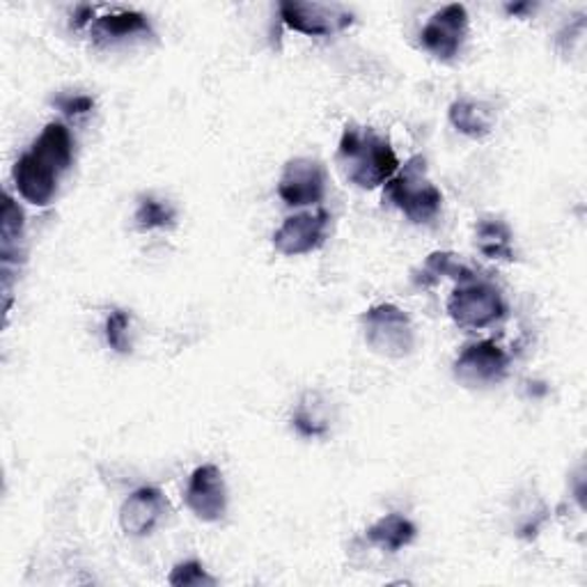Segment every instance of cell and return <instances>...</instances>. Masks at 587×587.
Returning <instances> with one entry per match:
<instances>
[{
  "label": "cell",
  "instance_id": "6da1fadb",
  "mask_svg": "<svg viewBox=\"0 0 587 587\" xmlns=\"http://www.w3.org/2000/svg\"><path fill=\"white\" fill-rule=\"evenodd\" d=\"M338 161L345 177L362 191L385 186L400 171V159L388 138L372 127H358L354 122L340 135Z\"/></svg>",
  "mask_w": 587,
  "mask_h": 587
},
{
  "label": "cell",
  "instance_id": "7a4b0ae2",
  "mask_svg": "<svg viewBox=\"0 0 587 587\" xmlns=\"http://www.w3.org/2000/svg\"><path fill=\"white\" fill-rule=\"evenodd\" d=\"M383 198L393 203L411 222H430L441 214L443 207V193L432 184L427 175V161L425 156H413L395 177L385 184Z\"/></svg>",
  "mask_w": 587,
  "mask_h": 587
},
{
  "label": "cell",
  "instance_id": "3957f363",
  "mask_svg": "<svg viewBox=\"0 0 587 587\" xmlns=\"http://www.w3.org/2000/svg\"><path fill=\"white\" fill-rule=\"evenodd\" d=\"M366 345L383 358L402 360L415 349V328L411 317L395 303H377L360 315Z\"/></svg>",
  "mask_w": 587,
  "mask_h": 587
},
{
  "label": "cell",
  "instance_id": "277c9868",
  "mask_svg": "<svg viewBox=\"0 0 587 587\" xmlns=\"http://www.w3.org/2000/svg\"><path fill=\"white\" fill-rule=\"evenodd\" d=\"M447 315L464 330H485L508 317V301L502 292L485 281L457 285L447 298Z\"/></svg>",
  "mask_w": 587,
  "mask_h": 587
},
{
  "label": "cell",
  "instance_id": "5b68a950",
  "mask_svg": "<svg viewBox=\"0 0 587 587\" xmlns=\"http://www.w3.org/2000/svg\"><path fill=\"white\" fill-rule=\"evenodd\" d=\"M510 354L493 340L466 345L455 358L453 374L464 388H491L510 374Z\"/></svg>",
  "mask_w": 587,
  "mask_h": 587
},
{
  "label": "cell",
  "instance_id": "8992f818",
  "mask_svg": "<svg viewBox=\"0 0 587 587\" xmlns=\"http://www.w3.org/2000/svg\"><path fill=\"white\" fill-rule=\"evenodd\" d=\"M283 23L294 33L307 37H330L345 33L354 25L356 14L338 3H301V0H283L278 6Z\"/></svg>",
  "mask_w": 587,
  "mask_h": 587
},
{
  "label": "cell",
  "instance_id": "52a82bcc",
  "mask_svg": "<svg viewBox=\"0 0 587 587\" xmlns=\"http://www.w3.org/2000/svg\"><path fill=\"white\" fill-rule=\"evenodd\" d=\"M330 214L326 209L317 211H301L287 216L283 226L278 228L271 237L275 253L285 258H298L319 250L328 239Z\"/></svg>",
  "mask_w": 587,
  "mask_h": 587
},
{
  "label": "cell",
  "instance_id": "ba28073f",
  "mask_svg": "<svg viewBox=\"0 0 587 587\" xmlns=\"http://www.w3.org/2000/svg\"><path fill=\"white\" fill-rule=\"evenodd\" d=\"M278 195L287 207L319 205L326 198V167L311 156L290 159L278 180Z\"/></svg>",
  "mask_w": 587,
  "mask_h": 587
},
{
  "label": "cell",
  "instance_id": "9c48e42d",
  "mask_svg": "<svg viewBox=\"0 0 587 587\" xmlns=\"http://www.w3.org/2000/svg\"><path fill=\"white\" fill-rule=\"evenodd\" d=\"M468 35V12L464 6L453 3L432 14L421 31V46L436 61H455Z\"/></svg>",
  "mask_w": 587,
  "mask_h": 587
},
{
  "label": "cell",
  "instance_id": "30bf717a",
  "mask_svg": "<svg viewBox=\"0 0 587 587\" xmlns=\"http://www.w3.org/2000/svg\"><path fill=\"white\" fill-rule=\"evenodd\" d=\"M186 508L205 523H216L228 512L226 478L216 464H203L191 472L186 491Z\"/></svg>",
  "mask_w": 587,
  "mask_h": 587
},
{
  "label": "cell",
  "instance_id": "8fae6325",
  "mask_svg": "<svg viewBox=\"0 0 587 587\" xmlns=\"http://www.w3.org/2000/svg\"><path fill=\"white\" fill-rule=\"evenodd\" d=\"M61 171L48 159H44L37 150H28L14 163V186L25 203L35 207H46L53 203L58 193Z\"/></svg>",
  "mask_w": 587,
  "mask_h": 587
},
{
  "label": "cell",
  "instance_id": "7c38bea8",
  "mask_svg": "<svg viewBox=\"0 0 587 587\" xmlns=\"http://www.w3.org/2000/svg\"><path fill=\"white\" fill-rule=\"evenodd\" d=\"M167 512V500L159 487H141L127 496L120 508V528L129 537H148Z\"/></svg>",
  "mask_w": 587,
  "mask_h": 587
},
{
  "label": "cell",
  "instance_id": "4fadbf2b",
  "mask_svg": "<svg viewBox=\"0 0 587 587\" xmlns=\"http://www.w3.org/2000/svg\"><path fill=\"white\" fill-rule=\"evenodd\" d=\"M447 120L466 138L480 141L487 138L496 127V110L487 101L478 99H457L447 110Z\"/></svg>",
  "mask_w": 587,
  "mask_h": 587
},
{
  "label": "cell",
  "instance_id": "5bb4252c",
  "mask_svg": "<svg viewBox=\"0 0 587 587\" xmlns=\"http://www.w3.org/2000/svg\"><path fill=\"white\" fill-rule=\"evenodd\" d=\"M330 425L333 415L328 400L317 390H307L292 413V427L305 438H322L330 432Z\"/></svg>",
  "mask_w": 587,
  "mask_h": 587
},
{
  "label": "cell",
  "instance_id": "9a60e30c",
  "mask_svg": "<svg viewBox=\"0 0 587 587\" xmlns=\"http://www.w3.org/2000/svg\"><path fill=\"white\" fill-rule=\"evenodd\" d=\"M366 535H368L372 546H377L385 553H398V551H402L415 542L417 528L409 517L393 512V514H385V517L377 519L368 528Z\"/></svg>",
  "mask_w": 587,
  "mask_h": 587
},
{
  "label": "cell",
  "instance_id": "2e32d148",
  "mask_svg": "<svg viewBox=\"0 0 587 587\" xmlns=\"http://www.w3.org/2000/svg\"><path fill=\"white\" fill-rule=\"evenodd\" d=\"M23 209L14 203L12 195H6L3 214H0V260H3V269H10L12 264L19 267L23 260Z\"/></svg>",
  "mask_w": 587,
  "mask_h": 587
},
{
  "label": "cell",
  "instance_id": "e0dca14e",
  "mask_svg": "<svg viewBox=\"0 0 587 587\" xmlns=\"http://www.w3.org/2000/svg\"><path fill=\"white\" fill-rule=\"evenodd\" d=\"M138 35H152V23L143 12H116L93 23V37L97 42H120Z\"/></svg>",
  "mask_w": 587,
  "mask_h": 587
},
{
  "label": "cell",
  "instance_id": "ac0fdd59",
  "mask_svg": "<svg viewBox=\"0 0 587 587\" xmlns=\"http://www.w3.org/2000/svg\"><path fill=\"white\" fill-rule=\"evenodd\" d=\"M42 156H46L61 173H67L74 161V138L63 122H48L37 141L31 145Z\"/></svg>",
  "mask_w": 587,
  "mask_h": 587
},
{
  "label": "cell",
  "instance_id": "d6986e66",
  "mask_svg": "<svg viewBox=\"0 0 587 587\" xmlns=\"http://www.w3.org/2000/svg\"><path fill=\"white\" fill-rule=\"evenodd\" d=\"M475 237H478V248L485 258L491 260H506L514 262V246H512V230L502 220L485 218L475 228Z\"/></svg>",
  "mask_w": 587,
  "mask_h": 587
},
{
  "label": "cell",
  "instance_id": "ffe728a7",
  "mask_svg": "<svg viewBox=\"0 0 587 587\" xmlns=\"http://www.w3.org/2000/svg\"><path fill=\"white\" fill-rule=\"evenodd\" d=\"M441 278H453L455 283L464 285L470 281H478L475 278L472 269L468 264H464L455 253H445V250H436L432 253L423 267V285H434L438 283Z\"/></svg>",
  "mask_w": 587,
  "mask_h": 587
},
{
  "label": "cell",
  "instance_id": "44dd1931",
  "mask_svg": "<svg viewBox=\"0 0 587 587\" xmlns=\"http://www.w3.org/2000/svg\"><path fill=\"white\" fill-rule=\"evenodd\" d=\"M135 226L141 232H152V230H165L175 226V209L156 198H143L138 203L135 209Z\"/></svg>",
  "mask_w": 587,
  "mask_h": 587
},
{
  "label": "cell",
  "instance_id": "7402d4cb",
  "mask_svg": "<svg viewBox=\"0 0 587 587\" xmlns=\"http://www.w3.org/2000/svg\"><path fill=\"white\" fill-rule=\"evenodd\" d=\"M167 583L175 585V587H211L218 580L205 569V565L200 561H186L175 565V569L167 576Z\"/></svg>",
  "mask_w": 587,
  "mask_h": 587
},
{
  "label": "cell",
  "instance_id": "603a6c76",
  "mask_svg": "<svg viewBox=\"0 0 587 587\" xmlns=\"http://www.w3.org/2000/svg\"><path fill=\"white\" fill-rule=\"evenodd\" d=\"M129 328H131V315L127 311H113L106 319V343L108 347L118 354H129Z\"/></svg>",
  "mask_w": 587,
  "mask_h": 587
},
{
  "label": "cell",
  "instance_id": "cb8c5ba5",
  "mask_svg": "<svg viewBox=\"0 0 587 587\" xmlns=\"http://www.w3.org/2000/svg\"><path fill=\"white\" fill-rule=\"evenodd\" d=\"M55 104L61 106V110H63V113H65L67 118L88 116V113H93V108H95V99L88 97V95H69V97H61Z\"/></svg>",
  "mask_w": 587,
  "mask_h": 587
},
{
  "label": "cell",
  "instance_id": "d4e9b609",
  "mask_svg": "<svg viewBox=\"0 0 587 587\" xmlns=\"http://www.w3.org/2000/svg\"><path fill=\"white\" fill-rule=\"evenodd\" d=\"M93 17H95V8H90V6H80V8L74 12V25H76V28L86 25V23H90Z\"/></svg>",
  "mask_w": 587,
  "mask_h": 587
},
{
  "label": "cell",
  "instance_id": "484cf974",
  "mask_svg": "<svg viewBox=\"0 0 587 587\" xmlns=\"http://www.w3.org/2000/svg\"><path fill=\"white\" fill-rule=\"evenodd\" d=\"M506 10H508V14L521 17V14H523V12H528V10H535V6H533V3H517V6H508Z\"/></svg>",
  "mask_w": 587,
  "mask_h": 587
}]
</instances>
